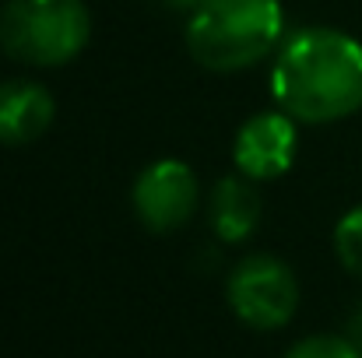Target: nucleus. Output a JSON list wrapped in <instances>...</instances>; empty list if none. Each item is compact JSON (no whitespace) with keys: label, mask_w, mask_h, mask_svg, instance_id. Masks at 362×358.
<instances>
[{"label":"nucleus","mask_w":362,"mask_h":358,"mask_svg":"<svg viewBox=\"0 0 362 358\" xmlns=\"http://www.w3.org/2000/svg\"><path fill=\"white\" fill-rule=\"evenodd\" d=\"M271 95L296 123H338L362 109V42L317 25L292 32L271 64Z\"/></svg>","instance_id":"1"},{"label":"nucleus","mask_w":362,"mask_h":358,"mask_svg":"<svg viewBox=\"0 0 362 358\" xmlns=\"http://www.w3.org/2000/svg\"><path fill=\"white\" fill-rule=\"evenodd\" d=\"M285 42L281 0H204L190 11L187 49L215 74L250 71Z\"/></svg>","instance_id":"2"},{"label":"nucleus","mask_w":362,"mask_h":358,"mask_svg":"<svg viewBox=\"0 0 362 358\" xmlns=\"http://www.w3.org/2000/svg\"><path fill=\"white\" fill-rule=\"evenodd\" d=\"M92 39L85 0H7L0 7V49L21 64L64 67Z\"/></svg>","instance_id":"3"},{"label":"nucleus","mask_w":362,"mask_h":358,"mask_svg":"<svg viewBox=\"0 0 362 358\" xmlns=\"http://www.w3.org/2000/svg\"><path fill=\"white\" fill-rule=\"evenodd\" d=\"M226 299L246 327L278 330L296 316L299 281L285 260H278L271 253H250L233 267Z\"/></svg>","instance_id":"4"},{"label":"nucleus","mask_w":362,"mask_h":358,"mask_svg":"<svg viewBox=\"0 0 362 358\" xmlns=\"http://www.w3.org/2000/svg\"><path fill=\"white\" fill-rule=\"evenodd\" d=\"M134 215L151 232H176L183 229L201 208V183L197 172L180 158H158L134 179L130 190Z\"/></svg>","instance_id":"5"},{"label":"nucleus","mask_w":362,"mask_h":358,"mask_svg":"<svg viewBox=\"0 0 362 358\" xmlns=\"http://www.w3.org/2000/svg\"><path fill=\"white\" fill-rule=\"evenodd\" d=\"M296 148H299L296 119L288 113H281V109L253 113L233 141V162H236L240 176L253 179V183H267L292 169Z\"/></svg>","instance_id":"6"},{"label":"nucleus","mask_w":362,"mask_h":358,"mask_svg":"<svg viewBox=\"0 0 362 358\" xmlns=\"http://www.w3.org/2000/svg\"><path fill=\"white\" fill-rule=\"evenodd\" d=\"M57 117L53 95L39 81H0V144L21 148L39 141Z\"/></svg>","instance_id":"7"},{"label":"nucleus","mask_w":362,"mask_h":358,"mask_svg":"<svg viewBox=\"0 0 362 358\" xmlns=\"http://www.w3.org/2000/svg\"><path fill=\"white\" fill-rule=\"evenodd\" d=\"M260 211H264L260 193H257L253 179H246V176L218 179L208 197V218L222 242H246L260 225Z\"/></svg>","instance_id":"8"},{"label":"nucleus","mask_w":362,"mask_h":358,"mask_svg":"<svg viewBox=\"0 0 362 358\" xmlns=\"http://www.w3.org/2000/svg\"><path fill=\"white\" fill-rule=\"evenodd\" d=\"M334 253L341 260V267L362 281V204L341 215V222L334 225Z\"/></svg>","instance_id":"9"},{"label":"nucleus","mask_w":362,"mask_h":358,"mask_svg":"<svg viewBox=\"0 0 362 358\" xmlns=\"http://www.w3.org/2000/svg\"><path fill=\"white\" fill-rule=\"evenodd\" d=\"M285 358H362V352L349 341V338H338V334H313V338L296 341Z\"/></svg>","instance_id":"10"},{"label":"nucleus","mask_w":362,"mask_h":358,"mask_svg":"<svg viewBox=\"0 0 362 358\" xmlns=\"http://www.w3.org/2000/svg\"><path fill=\"white\" fill-rule=\"evenodd\" d=\"M345 338H349V341H352V345L362 352V306L352 313V316H349V323H345Z\"/></svg>","instance_id":"11"},{"label":"nucleus","mask_w":362,"mask_h":358,"mask_svg":"<svg viewBox=\"0 0 362 358\" xmlns=\"http://www.w3.org/2000/svg\"><path fill=\"white\" fill-rule=\"evenodd\" d=\"M165 7H173V11H197L204 0H162Z\"/></svg>","instance_id":"12"}]
</instances>
